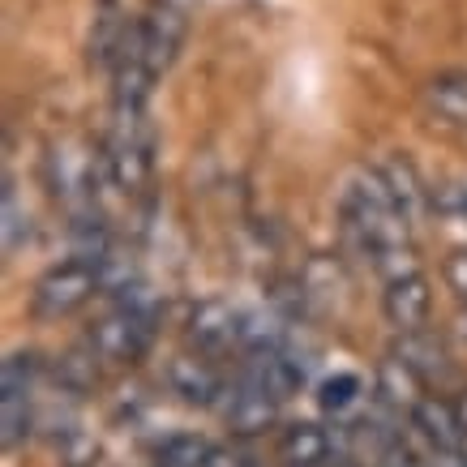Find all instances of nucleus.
Wrapping results in <instances>:
<instances>
[{"label":"nucleus","mask_w":467,"mask_h":467,"mask_svg":"<svg viewBox=\"0 0 467 467\" xmlns=\"http://www.w3.org/2000/svg\"><path fill=\"white\" fill-rule=\"evenodd\" d=\"M168 386H171V395H181L189 408H214L227 395L223 378L206 360H198V356H176L168 365Z\"/></svg>","instance_id":"9"},{"label":"nucleus","mask_w":467,"mask_h":467,"mask_svg":"<svg viewBox=\"0 0 467 467\" xmlns=\"http://www.w3.org/2000/svg\"><path fill=\"white\" fill-rule=\"evenodd\" d=\"M378 395H382V403H390V408H416L420 403V378L411 373L399 356H390V360H382L378 365Z\"/></svg>","instance_id":"14"},{"label":"nucleus","mask_w":467,"mask_h":467,"mask_svg":"<svg viewBox=\"0 0 467 467\" xmlns=\"http://www.w3.org/2000/svg\"><path fill=\"white\" fill-rule=\"evenodd\" d=\"M454 459L467 467V433H463V441H459V451H454Z\"/></svg>","instance_id":"31"},{"label":"nucleus","mask_w":467,"mask_h":467,"mask_svg":"<svg viewBox=\"0 0 467 467\" xmlns=\"http://www.w3.org/2000/svg\"><path fill=\"white\" fill-rule=\"evenodd\" d=\"M403 365L420 378V382H438V378H451V356H446V348H441L433 335H425V330H408V335H399L395 352Z\"/></svg>","instance_id":"11"},{"label":"nucleus","mask_w":467,"mask_h":467,"mask_svg":"<svg viewBox=\"0 0 467 467\" xmlns=\"http://www.w3.org/2000/svg\"><path fill=\"white\" fill-rule=\"evenodd\" d=\"M411 425L420 429V438L441 454H454L459 451V441H463L459 411H454L451 403H441V399H420V403L411 408Z\"/></svg>","instance_id":"10"},{"label":"nucleus","mask_w":467,"mask_h":467,"mask_svg":"<svg viewBox=\"0 0 467 467\" xmlns=\"http://www.w3.org/2000/svg\"><path fill=\"white\" fill-rule=\"evenodd\" d=\"M57 454H60V467H99L103 451L99 441L82 433V429H65V438L57 441Z\"/></svg>","instance_id":"21"},{"label":"nucleus","mask_w":467,"mask_h":467,"mask_svg":"<svg viewBox=\"0 0 467 467\" xmlns=\"http://www.w3.org/2000/svg\"><path fill=\"white\" fill-rule=\"evenodd\" d=\"M429 309H433V292H429V279L420 275V270L399 275V279H386L382 313H386V322L395 326L399 335L420 330V326L429 322Z\"/></svg>","instance_id":"6"},{"label":"nucleus","mask_w":467,"mask_h":467,"mask_svg":"<svg viewBox=\"0 0 467 467\" xmlns=\"http://www.w3.org/2000/svg\"><path fill=\"white\" fill-rule=\"evenodd\" d=\"M30 433V395H0V446L14 451Z\"/></svg>","instance_id":"20"},{"label":"nucleus","mask_w":467,"mask_h":467,"mask_svg":"<svg viewBox=\"0 0 467 467\" xmlns=\"http://www.w3.org/2000/svg\"><path fill=\"white\" fill-rule=\"evenodd\" d=\"M317 467H352L348 459H326V463H317Z\"/></svg>","instance_id":"32"},{"label":"nucleus","mask_w":467,"mask_h":467,"mask_svg":"<svg viewBox=\"0 0 467 467\" xmlns=\"http://www.w3.org/2000/svg\"><path fill=\"white\" fill-rule=\"evenodd\" d=\"M103 287L99 279V262H86V257H73L65 266H52L35 284V296H30V309L39 317H65V313L82 309L86 300Z\"/></svg>","instance_id":"3"},{"label":"nucleus","mask_w":467,"mask_h":467,"mask_svg":"<svg viewBox=\"0 0 467 467\" xmlns=\"http://www.w3.org/2000/svg\"><path fill=\"white\" fill-rule=\"evenodd\" d=\"M433 206L441 214H454V219H467V184H446L433 193Z\"/></svg>","instance_id":"25"},{"label":"nucleus","mask_w":467,"mask_h":467,"mask_svg":"<svg viewBox=\"0 0 467 467\" xmlns=\"http://www.w3.org/2000/svg\"><path fill=\"white\" fill-rule=\"evenodd\" d=\"M125 30H129V17L120 14V5H116V0H99L95 26H90V43H86V52H90V65H95V69L112 73L116 57H120V43H125Z\"/></svg>","instance_id":"12"},{"label":"nucleus","mask_w":467,"mask_h":467,"mask_svg":"<svg viewBox=\"0 0 467 467\" xmlns=\"http://www.w3.org/2000/svg\"><path fill=\"white\" fill-rule=\"evenodd\" d=\"M184 14L181 5H171V0H155L150 9H146L142 17V43H146V65H150V73L155 78H163V73L176 65V52H181L184 43Z\"/></svg>","instance_id":"5"},{"label":"nucleus","mask_w":467,"mask_h":467,"mask_svg":"<svg viewBox=\"0 0 467 467\" xmlns=\"http://www.w3.org/2000/svg\"><path fill=\"white\" fill-rule=\"evenodd\" d=\"M206 467H254V463H249L244 454H236V451H219V446H214L211 459H206Z\"/></svg>","instance_id":"27"},{"label":"nucleus","mask_w":467,"mask_h":467,"mask_svg":"<svg viewBox=\"0 0 467 467\" xmlns=\"http://www.w3.org/2000/svg\"><path fill=\"white\" fill-rule=\"evenodd\" d=\"M454 335H459V339L467 343V309L459 313V317H454Z\"/></svg>","instance_id":"30"},{"label":"nucleus","mask_w":467,"mask_h":467,"mask_svg":"<svg viewBox=\"0 0 467 467\" xmlns=\"http://www.w3.org/2000/svg\"><path fill=\"white\" fill-rule=\"evenodd\" d=\"M382 171H386V181H390L395 202L403 206V214L416 223V214L425 211V189H420V181H416V168H411L408 159H390V163H382Z\"/></svg>","instance_id":"16"},{"label":"nucleus","mask_w":467,"mask_h":467,"mask_svg":"<svg viewBox=\"0 0 467 467\" xmlns=\"http://www.w3.org/2000/svg\"><path fill=\"white\" fill-rule=\"evenodd\" d=\"M241 343L249 352H279L287 343V326L275 313H241Z\"/></svg>","instance_id":"15"},{"label":"nucleus","mask_w":467,"mask_h":467,"mask_svg":"<svg viewBox=\"0 0 467 467\" xmlns=\"http://www.w3.org/2000/svg\"><path fill=\"white\" fill-rule=\"evenodd\" d=\"M279 454L287 467H317L330 459V438L322 425H292L279 441Z\"/></svg>","instance_id":"13"},{"label":"nucleus","mask_w":467,"mask_h":467,"mask_svg":"<svg viewBox=\"0 0 467 467\" xmlns=\"http://www.w3.org/2000/svg\"><path fill=\"white\" fill-rule=\"evenodd\" d=\"M454 411H459V425H463V433H467V390L459 395V403H454Z\"/></svg>","instance_id":"29"},{"label":"nucleus","mask_w":467,"mask_h":467,"mask_svg":"<svg viewBox=\"0 0 467 467\" xmlns=\"http://www.w3.org/2000/svg\"><path fill=\"white\" fill-rule=\"evenodd\" d=\"M339 211H343L348 232L365 244L368 257L378 254V249H399V244H408L411 219L395 202L390 181H386L382 168H356L352 176L343 181Z\"/></svg>","instance_id":"1"},{"label":"nucleus","mask_w":467,"mask_h":467,"mask_svg":"<svg viewBox=\"0 0 467 467\" xmlns=\"http://www.w3.org/2000/svg\"><path fill=\"white\" fill-rule=\"evenodd\" d=\"M211 441L198 438V433H171L163 446H159V463L168 467H206V459H211Z\"/></svg>","instance_id":"18"},{"label":"nucleus","mask_w":467,"mask_h":467,"mask_svg":"<svg viewBox=\"0 0 467 467\" xmlns=\"http://www.w3.org/2000/svg\"><path fill=\"white\" fill-rule=\"evenodd\" d=\"M184 335L198 352H227L232 343H241V313H232V305H223V300H202L189 313Z\"/></svg>","instance_id":"7"},{"label":"nucleus","mask_w":467,"mask_h":467,"mask_svg":"<svg viewBox=\"0 0 467 467\" xmlns=\"http://www.w3.org/2000/svg\"><path fill=\"white\" fill-rule=\"evenodd\" d=\"M378 467H416V459H411V454L395 441V446H390V451H386L382 459H378Z\"/></svg>","instance_id":"28"},{"label":"nucleus","mask_w":467,"mask_h":467,"mask_svg":"<svg viewBox=\"0 0 467 467\" xmlns=\"http://www.w3.org/2000/svg\"><path fill=\"white\" fill-rule=\"evenodd\" d=\"M0 232H5V254H14L17 244L30 236V214L17 206V193H14V176H5V189H0Z\"/></svg>","instance_id":"19"},{"label":"nucleus","mask_w":467,"mask_h":467,"mask_svg":"<svg viewBox=\"0 0 467 467\" xmlns=\"http://www.w3.org/2000/svg\"><path fill=\"white\" fill-rule=\"evenodd\" d=\"M108 171L125 193H138L155 171V129L146 120V108H112V133H108Z\"/></svg>","instance_id":"2"},{"label":"nucleus","mask_w":467,"mask_h":467,"mask_svg":"<svg viewBox=\"0 0 467 467\" xmlns=\"http://www.w3.org/2000/svg\"><path fill=\"white\" fill-rule=\"evenodd\" d=\"M429 99L446 120L454 125H467V73H446L429 86Z\"/></svg>","instance_id":"17"},{"label":"nucleus","mask_w":467,"mask_h":467,"mask_svg":"<svg viewBox=\"0 0 467 467\" xmlns=\"http://www.w3.org/2000/svg\"><path fill=\"white\" fill-rule=\"evenodd\" d=\"M223 420H227V429L241 433V438L266 433V429H275V420H279V399L266 395V390H257V386H249V382H241L236 390H227Z\"/></svg>","instance_id":"8"},{"label":"nucleus","mask_w":467,"mask_h":467,"mask_svg":"<svg viewBox=\"0 0 467 467\" xmlns=\"http://www.w3.org/2000/svg\"><path fill=\"white\" fill-rule=\"evenodd\" d=\"M155 343V317H142V313L116 309L108 313L95 330H90V348L103 360H116V365H133L142 360Z\"/></svg>","instance_id":"4"},{"label":"nucleus","mask_w":467,"mask_h":467,"mask_svg":"<svg viewBox=\"0 0 467 467\" xmlns=\"http://www.w3.org/2000/svg\"><path fill=\"white\" fill-rule=\"evenodd\" d=\"M35 352H9L0 365V395H30L35 386Z\"/></svg>","instance_id":"22"},{"label":"nucleus","mask_w":467,"mask_h":467,"mask_svg":"<svg viewBox=\"0 0 467 467\" xmlns=\"http://www.w3.org/2000/svg\"><path fill=\"white\" fill-rule=\"evenodd\" d=\"M360 399V378L356 373H335L317 386V408L322 411H348Z\"/></svg>","instance_id":"23"},{"label":"nucleus","mask_w":467,"mask_h":467,"mask_svg":"<svg viewBox=\"0 0 467 467\" xmlns=\"http://www.w3.org/2000/svg\"><path fill=\"white\" fill-rule=\"evenodd\" d=\"M116 309H129V313H142V317H155L159 322V292L155 287L138 284V279H129L125 287H116Z\"/></svg>","instance_id":"24"},{"label":"nucleus","mask_w":467,"mask_h":467,"mask_svg":"<svg viewBox=\"0 0 467 467\" xmlns=\"http://www.w3.org/2000/svg\"><path fill=\"white\" fill-rule=\"evenodd\" d=\"M446 284H451L454 292L467 300V249H463V254H454L451 262H446Z\"/></svg>","instance_id":"26"}]
</instances>
